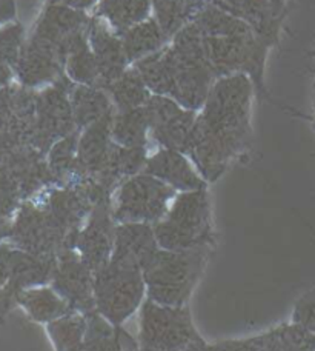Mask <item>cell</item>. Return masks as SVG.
Masks as SVG:
<instances>
[{"label": "cell", "instance_id": "cell-38", "mask_svg": "<svg viewBox=\"0 0 315 351\" xmlns=\"http://www.w3.org/2000/svg\"><path fill=\"white\" fill-rule=\"evenodd\" d=\"M273 2H277V3H286V5H288L289 0H273Z\"/></svg>", "mask_w": 315, "mask_h": 351}, {"label": "cell", "instance_id": "cell-33", "mask_svg": "<svg viewBox=\"0 0 315 351\" xmlns=\"http://www.w3.org/2000/svg\"><path fill=\"white\" fill-rule=\"evenodd\" d=\"M16 254L17 248L14 245H11L10 242L5 241L3 243H0V291L8 285L12 267H14Z\"/></svg>", "mask_w": 315, "mask_h": 351}, {"label": "cell", "instance_id": "cell-22", "mask_svg": "<svg viewBox=\"0 0 315 351\" xmlns=\"http://www.w3.org/2000/svg\"><path fill=\"white\" fill-rule=\"evenodd\" d=\"M16 306L22 308L31 321L42 325L51 324L55 319L73 311L66 304V300L49 284L23 290L16 298Z\"/></svg>", "mask_w": 315, "mask_h": 351}, {"label": "cell", "instance_id": "cell-1", "mask_svg": "<svg viewBox=\"0 0 315 351\" xmlns=\"http://www.w3.org/2000/svg\"><path fill=\"white\" fill-rule=\"evenodd\" d=\"M254 94V85L243 74L220 77L197 112L186 154L207 184L222 178L251 145Z\"/></svg>", "mask_w": 315, "mask_h": 351}, {"label": "cell", "instance_id": "cell-5", "mask_svg": "<svg viewBox=\"0 0 315 351\" xmlns=\"http://www.w3.org/2000/svg\"><path fill=\"white\" fill-rule=\"evenodd\" d=\"M203 43L207 62L217 79L243 74L251 79L258 97H268L264 73L270 47L254 31L247 29L237 34L203 36Z\"/></svg>", "mask_w": 315, "mask_h": 351}, {"label": "cell", "instance_id": "cell-34", "mask_svg": "<svg viewBox=\"0 0 315 351\" xmlns=\"http://www.w3.org/2000/svg\"><path fill=\"white\" fill-rule=\"evenodd\" d=\"M14 94L16 85L0 86V131H5L10 125L12 108H14Z\"/></svg>", "mask_w": 315, "mask_h": 351}, {"label": "cell", "instance_id": "cell-18", "mask_svg": "<svg viewBox=\"0 0 315 351\" xmlns=\"http://www.w3.org/2000/svg\"><path fill=\"white\" fill-rule=\"evenodd\" d=\"M159 250L153 225L117 223L114 250L110 262L126 268L140 269L143 273Z\"/></svg>", "mask_w": 315, "mask_h": 351}, {"label": "cell", "instance_id": "cell-25", "mask_svg": "<svg viewBox=\"0 0 315 351\" xmlns=\"http://www.w3.org/2000/svg\"><path fill=\"white\" fill-rule=\"evenodd\" d=\"M92 14L102 19L117 34L153 17L149 0H99Z\"/></svg>", "mask_w": 315, "mask_h": 351}, {"label": "cell", "instance_id": "cell-17", "mask_svg": "<svg viewBox=\"0 0 315 351\" xmlns=\"http://www.w3.org/2000/svg\"><path fill=\"white\" fill-rule=\"evenodd\" d=\"M90 45L99 68L97 88L106 90L131 66L128 58H126L122 39L108 23L92 14Z\"/></svg>", "mask_w": 315, "mask_h": 351}, {"label": "cell", "instance_id": "cell-31", "mask_svg": "<svg viewBox=\"0 0 315 351\" xmlns=\"http://www.w3.org/2000/svg\"><path fill=\"white\" fill-rule=\"evenodd\" d=\"M65 74L77 85H99V68L90 45V34L80 37L68 51Z\"/></svg>", "mask_w": 315, "mask_h": 351}, {"label": "cell", "instance_id": "cell-10", "mask_svg": "<svg viewBox=\"0 0 315 351\" xmlns=\"http://www.w3.org/2000/svg\"><path fill=\"white\" fill-rule=\"evenodd\" d=\"M74 82L66 74L54 84L37 90L36 123L31 147L45 154L55 142L77 131L69 91Z\"/></svg>", "mask_w": 315, "mask_h": 351}, {"label": "cell", "instance_id": "cell-6", "mask_svg": "<svg viewBox=\"0 0 315 351\" xmlns=\"http://www.w3.org/2000/svg\"><path fill=\"white\" fill-rule=\"evenodd\" d=\"M144 300L147 285L140 269L110 262L94 273L96 310L114 328L125 330V324L137 315Z\"/></svg>", "mask_w": 315, "mask_h": 351}, {"label": "cell", "instance_id": "cell-35", "mask_svg": "<svg viewBox=\"0 0 315 351\" xmlns=\"http://www.w3.org/2000/svg\"><path fill=\"white\" fill-rule=\"evenodd\" d=\"M99 0H47V3H55V5H63L68 6V8L79 10V11H86V12H94L96 10Z\"/></svg>", "mask_w": 315, "mask_h": 351}, {"label": "cell", "instance_id": "cell-3", "mask_svg": "<svg viewBox=\"0 0 315 351\" xmlns=\"http://www.w3.org/2000/svg\"><path fill=\"white\" fill-rule=\"evenodd\" d=\"M153 227L162 250L168 252L211 250L214 243V227L207 188L177 193L166 216Z\"/></svg>", "mask_w": 315, "mask_h": 351}, {"label": "cell", "instance_id": "cell-12", "mask_svg": "<svg viewBox=\"0 0 315 351\" xmlns=\"http://www.w3.org/2000/svg\"><path fill=\"white\" fill-rule=\"evenodd\" d=\"M65 54L58 47L29 34L14 65L18 85L29 90H42L65 74Z\"/></svg>", "mask_w": 315, "mask_h": 351}, {"label": "cell", "instance_id": "cell-36", "mask_svg": "<svg viewBox=\"0 0 315 351\" xmlns=\"http://www.w3.org/2000/svg\"><path fill=\"white\" fill-rule=\"evenodd\" d=\"M17 5L16 0H0V28L16 21Z\"/></svg>", "mask_w": 315, "mask_h": 351}, {"label": "cell", "instance_id": "cell-2", "mask_svg": "<svg viewBox=\"0 0 315 351\" xmlns=\"http://www.w3.org/2000/svg\"><path fill=\"white\" fill-rule=\"evenodd\" d=\"M151 94L174 99L184 108H203L216 74L207 62L203 36L191 22L168 45L132 65Z\"/></svg>", "mask_w": 315, "mask_h": 351}, {"label": "cell", "instance_id": "cell-39", "mask_svg": "<svg viewBox=\"0 0 315 351\" xmlns=\"http://www.w3.org/2000/svg\"><path fill=\"white\" fill-rule=\"evenodd\" d=\"M314 56H315V51H314Z\"/></svg>", "mask_w": 315, "mask_h": 351}, {"label": "cell", "instance_id": "cell-19", "mask_svg": "<svg viewBox=\"0 0 315 351\" xmlns=\"http://www.w3.org/2000/svg\"><path fill=\"white\" fill-rule=\"evenodd\" d=\"M55 259L39 258L17 248L14 267L8 285L0 291V325L12 308H16V298L23 290L51 282Z\"/></svg>", "mask_w": 315, "mask_h": 351}, {"label": "cell", "instance_id": "cell-15", "mask_svg": "<svg viewBox=\"0 0 315 351\" xmlns=\"http://www.w3.org/2000/svg\"><path fill=\"white\" fill-rule=\"evenodd\" d=\"M91 22L92 12L45 3L31 34L58 47L66 58L74 43L90 34Z\"/></svg>", "mask_w": 315, "mask_h": 351}, {"label": "cell", "instance_id": "cell-16", "mask_svg": "<svg viewBox=\"0 0 315 351\" xmlns=\"http://www.w3.org/2000/svg\"><path fill=\"white\" fill-rule=\"evenodd\" d=\"M205 3L249 25L270 48L279 43L283 22L288 14L286 3H277L273 0H205Z\"/></svg>", "mask_w": 315, "mask_h": 351}, {"label": "cell", "instance_id": "cell-24", "mask_svg": "<svg viewBox=\"0 0 315 351\" xmlns=\"http://www.w3.org/2000/svg\"><path fill=\"white\" fill-rule=\"evenodd\" d=\"M118 36H121L126 58H128L131 65L160 51L171 42L154 17L134 25Z\"/></svg>", "mask_w": 315, "mask_h": 351}, {"label": "cell", "instance_id": "cell-13", "mask_svg": "<svg viewBox=\"0 0 315 351\" xmlns=\"http://www.w3.org/2000/svg\"><path fill=\"white\" fill-rule=\"evenodd\" d=\"M49 285L66 300L73 311H96L94 271L74 248H65L58 254Z\"/></svg>", "mask_w": 315, "mask_h": 351}, {"label": "cell", "instance_id": "cell-11", "mask_svg": "<svg viewBox=\"0 0 315 351\" xmlns=\"http://www.w3.org/2000/svg\"><path fill=\"white\" fill-rule=\"evenodd\" d=\"M149 122V139L157 148L188 152L197 122V111L184 108L174 99L153 94L144 105Z\"/></svg>", "mask_w": 315, "mask_h": 351}, {"label": "cell", "instance_id": "cell-9", "mask_svg": "<svg viewBox=\"0 0 315 351\" xmlns=\"http://www.w3.org/2000/svg\"><path fill=\"white\" fill-rule=\"evenodd\" d=\"M6 242L25 253L55 259L65 248H74L69 237L37 199L23 200L12 217Z\"/></svg>", "mask_w": 315, "mask_h": 351}, {"label": "cell", "instance_id": "cell-4", "mask_svg": "<svg viewBox=\"0 0 315 351\" xmlns=\"http://www.w3.org/2000/svg\"><path fill=\"white\" fill-rule=\"evenodd\" d=\"M210 250L168 252L159 250L143 269L147 298L169 306H186L203 273Z\"/></svg>", "mask_w": 315, "mask_h": 351}, {"label": "cell", "instance_id": "cell-37", "mask_svg": "<svg viewBox=\"0 0 315 351\" xmlns=\"http://www.w3.org/2000/svg\"><path fill=\"white\" fill-rule=\"evenodd\" d=\"M6 236H8V231L0 230V243H3L6 241Z\"/></svg>", "mask_w": 315, "mask_h": 351}, {"label": "cell", "instance_id": "cell-20", "mask_svg": "<svg viewBox=\"0 0 315 351\" xmlns=\"http://www.w3.org/2000/svg\"><path fill=\"white\" fill-rule=\"evenodd\" d=\"M143 173L165 182L177 193L203 190L207 182L201 178L188 154L169 148H157L149 154Z\"/></svg>", "mask_w": 315, "mask_h": 351}, {"label": "cell", "instance_id": "cell-29", "mask_svg": "<svg viewBox=\"0 0 315 351\" xmlns=\"http://www.w3.org/2000/svg\"><path fill=\"white\" fill-rule=\"evenodd\" d=\"M80 130L74 131L73 134L63 137L59 142L49 148L47 153V164L53 174L55 185H68L77 178V147H79Z\"/></svg>", "mask_w": 315, "mask_h": 351}, {"label": "cell", "instance_id": "cell-32", "mask_svg": "<svg viewBox=\"0 0 315 351\" xmlns=\"http://www.w3.org/2000/svg\"><path fill=\"white\" fill-rule=\"evenodd\" d=\"M25 39L27 37L22 23L12 22L0 28V68L14 71Z\"/></svg>", "mask_w": 315, "mask_h": 351}, {"label": "cell", "instance_id": "cell-26", "mask_svg": "<svg viewBox=\"0 0 315 351\" xmlns=\"http://www.w3.org/2000/svg\"><path fill=\"white\" fill-rule=\"evenodd\" d=\"M111 136L121 147L149 148V122L144 106L129 111H116L111 122Z\"/></svg>", "mask_w": 315, "mask_h": 351}, {"label": "cell", "instance_id": "cell-23", "mask_svg": "<svg viewBox=\"0 0 315 351\" xmlns=\"http://www.w3.org/2000/svg\"><path fill=\"white\" fill-rule=\"evenodd\" d=\"M69 100L79 130L90 127L105 117L114 116L116 112L108 93L97 86L74 84L69 91Z\"/></svg>", "mask_w": 315, "mask_h": 351}, {"label": "cell", "instance_id": "cell-21", "mask_svg": "<svg viewBox=\"0 0 315 351\" xmlns=\"http://www.w3.org/2000/svg\"><path fill=\"white\" fill-rule=\"evenodd\" d=\"M112 117H105L102 121L80 130L79 147H77V178L96 179L103 171L110 160V156L114 147L111 136Z\"/></svg>", "mask_w": 315, "mask_h": 351}, {"label": "cell", "instance_id": "cell-14", "mask_svg": "<svg viewBox=\"0 0 315 351\" xmlns=\"http://www.w3.org/2000/svg\"><path fill=\"white\" fill-rule=\"evenodd\" d=\"M117 223L112 217L111 202L99 204L79 230L74 250L94 273L110 263L114 250Z\"/></svg>", "mask_w": 315, "mask_h": 351}, {"label": "cell", "instance_id": "cell-28", "mask_svg": "<svg viewBox=\"0 0 315 351\" xmlns=\"http://www.w3.org/2000/svg\"><path fill=\"white\" fill-rule=\"evenodd\" d=\"M111 97L116 111H129L136 108H142L151 99V91L144 85L140 74L134 66H129L121 77L114 80L105 90Z\"/></svg>", "mask_w": 315, "mask_h": 351}, {"label": "cell", "instance_id": "cell-27", "mask_svg": "<svg viewBox=\"0 0 315 351\" xmlns=\"http://www.w3.org/2000/svg\"><path fill=\"white\" fill-rule=\"evenodd\" d=\"M153 8V17L160 25L169 40L179 33L181 28L191 23L205 0H149Z\"/></svg>", "mask_w": 315, "mask_h": 351}, {"label": "cell", "instance_id": "cell-7", "mask_svg": "<svg viewBox=\"0 0 315 351\" xmlns=\"http://www.w3.org/2000/svg\"><path fill=\"white\" fill-rule=\"evenodd\" d=\"M177 191L148 173L126 179L111 199V213L116 223L155 225L171 206Z\"/></svg>", "mask_w": 315, "mask_h": 351}, {"label": "cell", "instance_id": "cell-30", "mask_svg": "<svg viewBox=\"0 0 315 351\" xmlns=\"http://www.w3.org/2000/svg\"><path fill=\"white\" fill-rule=\"evenodd\" d=\"M88 328V315L80 311H69L65 316L45 325L48 339L54 351H77L85 339Z\"/></svg>", "mask_w": 315, "mask_h": 351}, {"label": "cell", "instance_id": "cell-8", "mask_svg": "<svg viewBox=\"0 0 315 351\" xmlns=\"http://www.w3.org/2000/svg\"><path fill=\"white\" fill-rule=\"evenodd\" d=\"M137 347L144 351H185L199 339L186 306H169L147 298L138 310Z\"/></svg>", "mask_w": 315, "mask_h": 351}]
</instances>
